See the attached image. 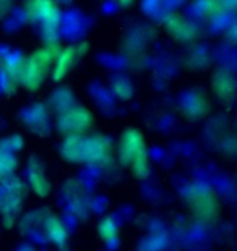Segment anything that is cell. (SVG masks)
I'll list each match as a JSON object with an SVG mask.
<instances>
[{
    "instance_id": "8",
    "label": "cell",
    "mask_w": 237,
    "mask_h": 251,
    "mask_svg": "<svg viewBox=\"0 0 237 251\" xmlns=\"http://www.w3.org/2000/svg\"><path fill=\"white\" fill-rule=\"evenodd\" d=\"M83 144L85 137L80 134L68 135L62 144V155L70 162H83Z\"/></svg>"
},
{
    "instance_id": "5",
    "label": "cell",
    "mask_w": 237,
    "mask_h": 251,
    "mask_svg": "<svg viewBox=\"0 0 237 251\" xmlns=\"http://www.w3.org/2000/svg\"><path fill=\"white\" fill-rule=\"evenodd\" d=\"M86 52V44H80V46H68L59 51L52 65V77L54 80H62L70 70H72L83 54Z\"/></svg>"
},
{
    "instance_id": "4",
    "label": "cell",
    "mask_w": 237,
    "mask_h": 251,
    "mask_svg": "<svg viewBox=\"0 0 237 251\" xmlns=\"http://www.w3.org/2000/svg\"><path fill=\"white\" fill-rule=\"evenodd\" d=\"M93 116L86 108L73 104V106H67L62 109L59 114V127L60 130L67 132L70 135L80 134L88 130L93 126Z\"/></svg>"
},
{
    "instance_id": "3",
    "label": "cell",
    "mask_w": 237,
    "mask_h": 251,
    "mask_svg": "<svg viewBox=\"0 0 237 251\" xmlns=\"http://www.w3.org/2000/svg\"><path fill=\"white\" fill-rule=\"evenodd\" d=\"M119 157L124 163L132 165L137 176H145L148 170V157H146V145L140 130H125L119 144Z\"/></svg>"
},
{
    "instance_id": "1",
    "label": "cell",
    "mask_w": 237,
    "mask_h": 251,
    "mask_svg": "<svg viewBox=\"0 0 237 251\" xmlns=\"http://www.w3.org/2000/svg\"><path fill=\"white\" fill-rule=\"evenodd\" d=\"M59 51L60 49L55 44H50V46L34 51L31 56L22 59L18 67L17 82L29 90H38L46 80L50 69H52Z\"/></svg>"
},
{
    "instance_id": "13",
    "label": "cell",
    "mask_w": 237,
    "mask_h": 251,
    "mask_svg": "<svg viewBox=\"0 0 237 251\" xmlns=\"http://www.w3.org/2000/svg\"><path fill=\"white\" fill-rule=\"evenodd\" d=\"M99 232L106 242H109V240H112L115 235H117V227H115L110 219H104L99 225Z\"/></svg>"
},
{
    "instance_id": "7",
    "label": "cell",
    "mask_w": 237,
    "mask_h": 251,
    "mask_svg": "<svg viewBox=\"0 0 237 251\" xmlns=\"http://www.w3.org/2000/svg\"><path fill=\"white\" fill-rule=\"evenodd\" d=\"M110 152V145L108 137L103 135H93V137H85L83 144V162L98 163L101 160H106Z\"/></svg>"
},
{
    "instance_id": "2",
    "label": "cell",
    "mask_w": 237,
    "mask_h": 251,
    "mask_svg": "<svg viewBox=\"0 0 237 251\" xmlns=\"http://www.w3.org/2000/svg\"><path fill=\"white\" fill-rule=\"evenodd\" d=\"M28 20L34 23H41L43 33L46 34L47 46L55 43L57 28L62 22V12L55 0H28L24 7Z\"/></svg>"
},
{
    "instance_id": "6",
    "label": "cell",
    "mask_w": 237,
    "mask_h": 251,
    "mask_svg": "<svg viewBox=\"0 0 237 251\" xmlns=\"http://www.w3.org/2000/svg\"><path fill=\"white\" fill-rule=\"evenodd\" d=\"M166 29L169 31L171 36L180 39V41H192L196 38V26L192 22H189L187 18H184L182 15L172 13L166 18Z\"/></svg>"
},
{
    "instance_id": "10",
    "label": "cell",
    "mask_w": 237,
    "mask_h": 251,
    "mask_svg": "<svg viewBox=\"0 0 237 251\" xmlns=\"http://www.w3.org/2000/svg\"><path fill=\"white\" fill-rule=\"evenodd\" d=\"M15 167H17V157L13 155L12 150L3 147L2 150H0V179L7 181L8 178H12L13 172H15Z\"/></svg>"
},
{
    "instance_id": "12",
    "label": "cell",
    "mask_w": 237,
    "mask_h": 251,
    "mask_svg": "<svg viewBox=\"0 0 237 251\" xmlns=\"http://www.w3.org/2000/svg\"><path fill=\"white\" fill-rule=\"evenodd\" d=\"M29 172V181H31V186L33 189L36 191L38 194H47L49 191V183L46 176H44L43 170L41 168H34L33 165L28 168Z\"/></svg>"
},
{
    "instance_id": "9",
    "label": "cell",
    "mask_w": 237,
    "mask_h": 251,
    "mask_svg": "<svg viewBox=\"0 0 237 251\" xmlns=\"http://www.w3.org/2000/svg\"><path fill=\"white\" fill-rule=\"evenodd\" d=\"M213 88L221 98H228L234 93L236 80L228 72H216L213 77Z\"/></svg>"
},
{
    "instance_id": "11",
    "label": "cell",
    "mask_w": 237,
    "mask_h": 251,
    "mask_svg": "<svg viewBox=\"0 0 237 251\" xmlns=\"http://www.w3.org/2000/svg\"><path fill=\"white\" fill-rule=\"evenodd\" d=\"M226 5L223 0H196V10L206 18H215L223 13Z\"/></svg>"
},
{
    "instance_id": "14",
    "label": "cell",
    "mask_w": 237,
    "mask_h": 251,
    "mask_svg": "<svg viewBox=\"0 0 237 251\" xmlns=\"http://www.w3.org/2000/svg\"><path fill=\"white\" fill-rule=\"evenodd\" d=\"M132 2H133V0H119V3L124 5V7H129V5L132 3Z\"/></svg>"
}]
</instances>
